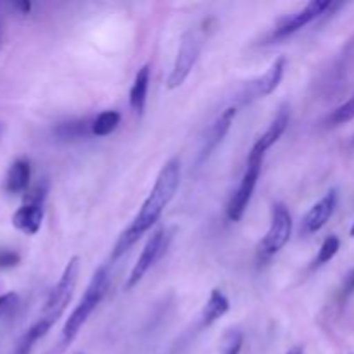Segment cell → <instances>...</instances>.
Listing matches in <instances>:
<instances>
[{
  "instance_id": "5bb4252c",
  "label": "cell",
  "mask_w": 354,
  "mask_h": 354,
  "mask_svg": "<svg viewBox=\"0 0 354 354\" xmlns=\"http://www.w3.org/2000/svg\"><path fill=\"white\" fill-rule=\"evenodd\" d=\"M31 180V162L26 158H19L9 166L6 180H3V189L7 194H24L28 192Z\"/></svg>"
},
{
  "instance_id": "8fae6325",
  "label": "cell",
  "mask_w": 354,
  "mask_h": 354,
  "mask_svg": "<svg viewBox=\"0 0 354 354\" xmlns=\"http://www.w3.org/2000/svg\"><path fill=\"white\" fill-rule=\"evenodd\" d=\"M290 113L289 106L287 104H282L277 113V116L273 118V121L270 123V127L266 128L265 133L256 140V144L252 145L251 152H249V158L252 159H265V154L268 152V149H272L277 142L280 140L283 133H286L287 127H289Z\"/></svg>"
},
{
  "instance_id": "52a82bcc",
  "label": "cell",
  "mask_w": 354,
  "mask_h": 354,
  "mask_svg": "<svg viewBox=\"0 0 354 354\" xmlns=\"http://www.w3.org/2000/svg\"><path fill=\"white\" fill-rule=\"evenodd\" d=\"M335 6H337V3L330 2V0H311V2L306 3L304 9L297 10V12L280 19L279 24L273 28L270 40H282V38H287L290 37V35L297 33V31L303 30L304 26H308V24L317 21L320 16L327 14L328 10L334 9Z\"/></svg>"
},
{
  "instance_id": "4316f807",
  "label": "cell",
  "mask_w": 354,
  "mask_h": 354,
  "mask_svg": "<svg viewBox=\"0 0 354 354\" xmlns=\"http://www.w3.org/2000/svg\"><path fill=\"white\" fill-rule=\"evenodd\" d=\"M287 354H304V348H303V346H296V348L290 349V351Z\"/></svg>"
},
{
  "instance_id": "ba28073f",
  "label": "cell",
  "mask_w": 354,
  "mask_h": 354,
  "mask_svg": "<svg viewBox=\"0 0 354 354\" xmlns=\"http://www.w3.org/2000/svg\"><path fill=\"white\" fill-rule=\"evenodd\" d=\"M263 159H252L248 158V168H245L244 176H242L241 183H239L237 190L234 196L230 197L227 206V218L230 221H241L244 216L245 209H248L249 203L254 194L256 183H258L259 173H261Z\"/></svg>"
},
{
  "instance_id": "d4e9b609",
  "label": "cell",
  "mask_w": 354,
  "mask_h": 354,
  "mask_svg": "<svg viewBox=\"0 0 354 354\" xmlns=\"http://www.w3.org/2000/svg\"><path fill=\"white\" fill-rule=\"evenodd\" d=\"M354 292V270L348 272V275L344 277V282H342V290L341 297L342 299H348L349 296Z\"/></svg>"
},
{
  "instance_id": "ffe728a7",
  "label": "cell",
  "mask_w": 354,
  "mask_h": 354,
  "mask_svg": "<svg viewBox=\"0 0 354 354\" xmlns=\"http://www.w3.org/2000/svg\"><path fill=\"white\" fill-rule=\"evenodd\" d=\"M339 249H341V241H339V237H335V235H328V237L324 241V244H322L317 258H315L313 268L324 266L325 263H328L330 259H334L335 254L339 252Z\"/></svg>"
},
{
  "instance_id": "cb8c5ba5",
  "label": "cell",
  "mask_w": 354,
  "mask_h": 354,
  "mask_svg": "<svg viewBox=\"0 0 354 354\" xmlns=\"http://www.w3.org/2000/svg\"><path fill=\"white\" fill-rule=\"evenodd\" d=\"M21 263L19 252L14 251V249L0 248V270H9L14 268Z\"/></svg>"
},
{
  "instance_id": "7a4b0ae2",
  "label": "cell",
  "mask_w": 354,
  "mask_h": 354,
  "mask_svg": "<svg viewBox=\"0 0 354 354\" xmlns=\"http://www.w3.org/2000/svg\"><path fill=\"white\" fill-rule=\"evenodd\" d=\"M107 289H109V268L104 265L95 270V273H93L92 279H90L88 286H86L85 292H83V297L80 299V303L76 304L75 310L71 311L68 320H66L57 342H55L45 354H64L68 351V348L75 342V339L78 337L80 330H82L83 325L86 324L90 315L95 311V308L99 306L100 301L104 299Z\"/></svg>"
},
{
  "instance_id": "4fadbf2b",
  "label": "cell",
  "mask_w": 354,
  "mask_h": 354,
  "mask_svg": "<svg viewBox=\"0 0 354 354\" xmlns=\"http://www.w3.org/2000/svg\"><path fill=\"white\" fill-rule=\"evenodd\" d=\"M287 68V59L283 55L277 57L275 61L272 62L268 69H266L265 75L259 80L252 82V85L248 88L249 100L251 99H259V97H268L270 93L275 92L279 88L280 82H282L283 75H286Z\"/></svg>"
},
{
  "instance_id": "ac0fdd59",
  "label": "cell",
  "mask_w": 354,
  "mask_h": 354,
  "mask_svg": "<svg viewBox=\"0 0 354 354\" xmlns=\"http://www.w3.org/2000/svg\"><path fill=\"white\" fill-rule=\"evenodd\" d=\"M121 123V114L118 111H102L92 121V135L95 137H107L113 133Z\"/></svg>"
},
{
  "instance_id": "f546056e",
  "label": "cell",
  "mask_w": 354,
  "mask_h": 354,
  "mask_svg": "<svg viewBox=\"0 0 354 354\" xmlns=\"http://www.w3.org/2000/svg\"><path fill=\"white\" fill-rule=\"evenodd\" d=\"M353 144H354V137H353Z\"/></svg>"
},
{
  "instance_id": "8992f818",
  "label": "cell",
  "mask_w": 354,
  "mask_h": 354,
  "mask_svg": "<svg viewBox=\"0 0 354 354\" xmlns=\"http://www.w3.org/2000/svg\"><path fill=\"white\" fill-rule=\"evenodd\" d=\"M292 235V216L283 203H275L272 207V223L268 232L258 245V252L263 259H270L282 251Z\"/></svg>"
},
{
  "instance_id": "2e32d148",
  "label": "cell",
  "mask_w": 354,
  "mask_h": 354,
  "mask_svg": "<svg viewBox=\"0 0 354 354\" xmlns=\"http://www.w3.org/2000/svg\"><path fill=\"white\" fill-rule=\"evenodd\" d=\"M230 310V301L220 289H213L203 310V327H209Z\"/></svg>"
},
{
  "instance_id": "83f0119b",
  "label": "cell",
  "mask_w": 354,
  "mask_h": 354,
  "mask_svg": "<svg viewBox=\"0 0 354 354\" xmlns=\"http://www.w3.org/2000/svg\"><path fill=\"white\" fill-rule=\"evenodd\" d=\"M349 234H351V237H354V223H353V227H351V232H349Z\"/></svg>"
},
{
  "instance_id": "5b68a950",
  "label": "cell",
  "mask_w": 354,
  "mask_h": 354,
  "mask_svg": "<svg viewBox=\"0 0 354 354\" xmlns=\"http://www.w3.org/2000/svg\"><path fill=\"white\" fill-rule=\"evenodd\" d=\"M173 239V228H158L154 234L151 235V239L147 241L145 248L142 249L140 256H138L137 263L131 268L130 275L127 280V290L137 287V283H140V280L147 275L149 270L159 261V259L165 256V252L168 251L169 244H171Z\"/></svg>"
},
{
  "instance_id": "e0dca14e",
  "label": "cell",
  "mask_w": 354,
  "mask_h": 354,
  "mask_svg": "<svg viewBox=\"0 0 354 354\" xmlns=\"http://www.w3.org/2000/svg\"><path fill=\"white\" fill-rule=\"evenodd\" d=\"M50 328H52L50 325L45 324V322H41V320L35 322V324L31 325V327L28 328L23 335H21L19 341L16 342V346H14V349H12V354H31L35 344H37L41 337H45Z\"/></svg>"
},
{
  "instance_id": "9c48e42d",
  "label": "cell",
  "mask_w": 354,
  "mask_h": 354,
  "mask_svg": "<svg viewBox=\"0 0 354 354\" xmlns=\"http://www.w3.org/2000/svg\"><path fill=\"white\" fill-rule=\"evenodd\" d=\"M201 54V41L192 31L183 35L182 44H180L178 54H176L175 62H173V68L169 71L168 80H166V86L168 90H175L178 86H182L185 83V80L189 78V75L192 73L194 66H196L197 59Z\"/></svg>"
},
{
  "instance_id": "30bf717a",
  "label": "cell",
  "mask_w": 354,
  "mask_h": 354,
  "mask_svg": "<svg viewBox=\"0 0 354 354\" xmlns=\"http://www.w3.org/2000/svg\"><path fill=\"white\" fill-rule=\"evenodd\" d=\"M235 116H237V107L228 106L227 109H223V113L211 123V127L207 128L206 135H204L203 138V145H201L199 156H197V165H203V162L216 151L218 145H220L221 142H223V138L227 137Z\"/></svg>"
},
{
  "instance_id": "484cf974",
  "label": "cell",
  "mask_w": 354,
  "mask_h": 354,
  "mask_svg": "<svg viewBox=\"0 0 354 354\" xmlns=\"http://www.w3.org/2000/svg\"><path fill=\"white\" fill-rule=\"evenodd\" d=\"M14 7H16L21 14H28L31 9V3L30 2H16L14 3Z\"/></svg>"
},
{
  "instance_id": "d6986e66",
  "label": "cell",
  "mask_w": 354,
  "mask_h": 354,
  "mask_svg": "<svg viewBox=\"0 0 354 354\" xmlns=\"http://www.w3.org/2000/svg\"><path fill=\"white\" fill-rule=\"evenodd\" d=\"M88 133H92V123L86 120L68 121V123H61L55 127V135L62 140H75V138L85 137Z\"/></svg>"
},
{
  "instance_id": "7c38bea8",
  "label": "cell",
  "mask_w": 354,
  "mask_h": 354,
  "mask_svg": "<svg viewBox=\"0 0 354 354\" xmlns=\"http://www.w3.org/2000/svg\"><path fill=\"white\" fill-rule=\"evenodd\" d=\"M337 190L332 189L318 201L317 204L311 206V209L308 211L306 216L303 220V227H301V232L306 235L310 234H317L318 230L327 225V221L330 220L332 214H334L335 207H337Z\"/></svg>"
},
{
  "instance_id": "f1b7e54d",
  "label": "cell",
  "mask_w": 354,
  "mask_h": 354,
  "mask_svg": "<svg viewBox=\"0 0 354 354\" xmlns=\"http://www.w3.org/2000/svg\"><path fill=\"white\" fill-rule=\"evenodd\" d=\"M351 45H354V38H353V40H351Z\"/></svg>"
},
{
  "instance_id": "6da1fadb",
  "label": "cell",
  "mask_w": 354,
  "mask_h": 354,
  "mask_svg": "<svg viewBox=\"0 0 354 354\" xmlns=\"http://www.w3.org/2000/svg\"><path fill=\"white\" fill-rule=\"evenodd\" d=\"M180 187V161L178 159H169L162 169L159 171L158 178H156L154 187H152L151 194H149L147 199L142 204L140 211L137 213V216L133 218L130 225H128L127 230L120 235V239L116 241L113 249V254H111V263L118 261L123 254H127L133 244H137L140 241L142 235L145 232L151 230L156 223L159 221V218L162 216L165 209L168 207V204L171 203L173 197H175L176 190Z\"/></svg>"
},
{
  "instance_id": "3957f363",
  "label": "cell",
  "mask_w": 354,
  "mask_h": 354,
  "mask_svg": "<svg viewBox=\"0 0 354 354\" xmlns=\"http://www.w3.org/2000/svg\"><path fill=\"white\" fill-rule=\"evenodd\" d=\"M80 268H82V259H80L78 256H73L68 261V265L64 266V270H62L57 283H55L50 289V292H48L38 320L45 322V324H48L50 327H54V324H57V320L64 315L66 308H68L73 296H75V289L80 277Z\"/></svg>"
},
{
  "instance_id": "7402d4cb",
  "label": "cell",
  "mask_w": 354,
  "mask_h": 354,
  "mask_svg": "<svg viewBox=\"0 0 354 354\" xmlns=\"http://www.w3.org/2000/svg\"><path fill=\"white\" fill-rule=\"evenodd\" d=\"M244 335L239 330H228L221 341V354H241Z\"/></svg>"
},
{
  "instance_id": "277c9868",
  "label": "cell",
  "mask_w": 354,
  "mask_h": 354,
  "mask_svg": "<svg viewBox=\"0 0 354 354\" xmlns=\"http://www.w3.org/2000/svg\"><path fill=\"white\" fill-rule=\"evenodd\" d=\"M47 183H38L33 189L28 190L23 206L17 207L16 213L12 214V225L16 230L24 235L38 234L44 221V204L47 199Z\"/></svg>"
},
{
  "instance_id": "603a6c76",
  "label": "cell",
  "mask_w": 354,
  "mask_h": 354,
  "mask_svg": "<svg viewBox=\"0 0 354 354\" xmlns=\"http://www.w3.org/2000/svg\"><path fill=\"white\" fill-rule=\"evenodd\" d=\"M17 306H19V296L16 292L0 294V320L12 315Z\"/></svg>"
},
{
  "instance_id": "44dd1931",
  "label": "cell",
  "mask_w": 354,
  "mask_h": 354,
  "mask_svg": "<svg viewBox=\"0 0 354 354\" xmlns=\"http://www.w3.org/2000/svg\"><path fill=\"white\" fill-rule=\"evenodd\" d=\"M351 120H354V93L344 104L335 107V109L328 114L327 123L330 124V127H339V124H344Z\"/></svg>"
},
{
  "instance_id": "9a60e30c",
  "label": "cell",
  "mask_w": 354,
  "mask_h": 354,
  "mask_svg": "<svg viewBox=\"0 0 354 354\" xmlns=\"http://www.w3.org/2000/svg\"><path fill=\"white\" fill-rule=\"evenodd\" d=\"M149 83H151V66L144 64L135 75L133 85L130 88V106L137 116H142L145 111Z\"/></svg>"
}]
</instances>
